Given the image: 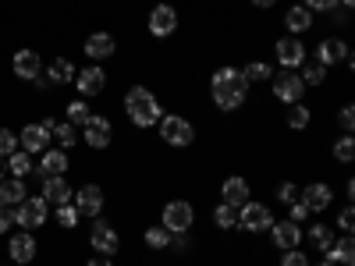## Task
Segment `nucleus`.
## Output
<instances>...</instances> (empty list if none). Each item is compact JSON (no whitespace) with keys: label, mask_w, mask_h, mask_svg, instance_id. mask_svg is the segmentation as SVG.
Here are the masks:
<instances>
[{"label":"nucleus","mask_w":355,"mask_h":266,"mask_svg":"<svg viewBox=\"0 0 355 266\" xmlns=\"http://www.w3.org/2000/svg\"><path fill=\"white\" fill-rule=\"evenodd\" d=\"M8 167H11V174H15V177H25V174H33V170H36L33 157H28L25 150H15V153L8 157Z\"/></svg>","instance_id":"obj_30"},{"label":"nucleus","mask_w":355,"mask_h":266,"mask_svg":"<svg viewBox=\"0 0 355 266\" xmlns=\"http://www.w3.org/2000/svg\"><path fill=\"white\" fill-rule=\"evenodd\" d=\"M174 28H178V11L171 4H157L150 11V33L157 39H164V36H174Z\"/></svg>","instance_id":"obj_16"},{"label":"nucleus","mask_w":355,"mask_h":266,"mask_svg":"<svg viewBox=\"0 0 355 266\" xmlns=\"http://www.w3.org/2000/svg\"><path fill=\"white\" fill-rule=\"evenodd\" d=\"M299 202L306 206L309 213H323V210H331V202H334V192H331V185H323V181H313V185L299 188Z\"/></svg>","instance_id":"obj_10"},{"label":"nucleus","mask_w":355,"mask_h":266,"mask_svg":"<svg viewBox=\"0 0 355 266\" xmlns=\"http://www.w3.org/2000/svg\"><path fill=\"white\" fill-rule=\"evenodd\" d=\"M249 4H252V8H259V11H266V8H274L277 0H249Z\"/></svg>","instance_id":"obj_49"},{"label":"nucleus","mask_w":355,"mask_h":266,"mask_svg":"<svg viewBox=\"0 0 355 266\" xmlns=\"http://www.w3.org/2000/svg\"><path fill=\"white\" fill-rule=\"evenodd\" d=\"M302 8H309V11H334L338 0H306Z\"/></svg>","instance_id":"obj_46"},{"label":"nucleus","mask_w":355,"mask_h":266,"mask_svg":"<svg viewBox=\"0 0 355 266\" xmlns=\"http://www.w3.org/2000/svg\"><path fill=\"white\" fill-rule=\"evenodd\" d=\"M220 195H224V202L227 206H234V210H239V206H245L249 202V195H252V185H249V177H227V181L220 185Z\"/></svg>","instance_id":"obj_18"},{"label":"nucleus","mask_w":355,"mask_h":266,"mask_svg":"<svg viewBox=\"0 0 355 266\" xmlns=\"http://www.w3.org/2000/svg\"><path fill=\"white\" fill-rule=\"evenodd\" d=\"M331 153H334L338 163H352V160H355V139H352V135H341V139L334 142Z\"/></svg>","instance_id":"obj_34"},{"label":"nucleus","mask_w":355,"mask_h":266,"mask_svg":"<svg viewBox=\"0 0 355 266\" xmlns=\"http://www.w3.org/2000/svg\"><path fill=\"white\" fill-rule=\"evenodd\" d=\"M43 75L50 78V85H68V82H75V64L68 57H57V61H50V68Z\"/></svg>","instance_id":"obj_25"},{"label":"nucleus","mask_w":355,"mask_h":266,"mask_svg":"<svg viewBox=\"0 0 355 266\" xmlns=\"http://www.w3.org/2000/svg\"><path fill=\"white\" fill-rule=\"evenodd\" d=\"M25 202V181L11 177V181H0V206H21Z\"/></svg>","instance_id":"obj_27"},{"label":"nucleus","mask_w":355,"mask_h":266,"mask_svg":"<svg viewBox=\"0 0 355 266\" xmlns=\"http://www.w3.org/2000/svg\"><path fill=\"white\" fill-rule=\"evenodd\" d=\"M284 25L291 28V36L309 33V28H313V11H309V8H302V4H295V8L284 15Z\"/></svg>","instance_id":"obj_26"},{"label":"nucleus","mask_w":355,"mask_h":266,"mask_svg":"<svg viewBox=\"0 0 355 266\" xmlns=\"http://www.w3.org/2000/svg\"><path fill=\"white\" fill-rule=\"evenodd\" d=\"M192 224H196V206H192V202H185V199H171V202L164 206V227H167L171 234H178V231H192Z\"/></svg>","instance_id":"obj_5"},{"label":"nucleus","mask_w":355,"mask_h":266,"mask_svg":"<svg viewBox=\"0 0 355 266\" xmlns=\"http://www.w3.org/2000/svg\"><path fill=\"white\" fill-rule=\"evenodd\" d=\"M50 139H57L68 150V145H75L78 142V128L71 125V121H64V125H53V132H50Z\"/></svg>","instance_id":"obj_35"},{"label":"nucleus","mask_w":355,"mask_h":266,"mask_svg":"<svg viewBox=\"0 0 355 266\" xmlns=\"http://www.w3.org/2000/svg\"><path fill=\"white\" fill-rule=\"evenodd\" d=\"M125 114H128V121L135 128H153L164 117V107H160V100L146 85H132L125 93Z\"/></svg>","instance_id":"obj_2"},{"label":"nucleus","mask_w":355,"mask_h":266,"mask_svg":"<svg viewBox=\"0 0 355 266\" xmlns=\"http://www.w3.org/2000/svg\"><path fill=\"white\" fill-rule=\"evenodd\" d=\"M270 238H274V249H299L302 245V227L295 220H274L270 227Z\"/></svg>","instance_id":"obj_14"},{"label":"nucleus","mask_w":355,"mask_h":266,"mask_svg":"<svg viewBox=\"0 0 355 266\" xmlns=\"http://www.w3.org/2000/svg\"><path fill=\"white\" fill-rule=\"evenodd\" d=\"M11 68H15L18 78L36 82L40 71H43V61H40V53H36V50H18V53H15V61H11Z\"/></svg>","instance_id":"obj_19"},{"label":"nucleus","mask_w":355,"mask_h":266,"mask_svg":"<svg viewBox=\"0 0 355 266\" xmlns=\"http://www.w3.org/2000/svg\"><path fill=\"white\" fill-rule=\"evenodd\" d=\"M75 85H78L82 96H100L103 89H107V71L100 64H89V68L75 71Z\"/></svg>","instance_id":"obj_12"},{"label":"nucleus","mask_w":355,"mask_h":266,"mask_svg":"<svg viewBox=\"0 0 355 266\" xmlns=\"http://www.w3.org/2000/svg\"><path fill=\"white\" fill-rule=\"evenodd\" d=\"M281 266H309V256H306L302 249H288V252L281 256Z\"/></svg>","instance_id":"obj_41"},{"label":"nucleus","mask_w":355,"mask_h":266,"mask_svg":"<svg viewBox=\"0 0 355 266\" xmlns=\"http://www.w3.org/2000/svg\"><path fill=\"white\" fill-rule=\"evenodd\" d=\"M114 50H117V43H114L110 33H93V36L85 39V53L93 57V61H107Z\"/></svg>","instance_id":"obj_23"},{"label":"nucleus","mask_w":355,"mask_h":266,"mask_svg":"<svg viewBox=\"0 0 355 266\" xmlns=\"http://www.w3.org/2000/svg\"><path fill=\"white\" fill-rule=\"evenodd\" d=\"M338 227H341L345 234H352V227H355V210H352V206H345V210L338 213Z\"/></svg>","instance_id":"obj_43"},{"label":"nucleus","mask_w":355,"mask_h":266,"mask_svg":"<svg viewBox=\"0 0 355 266\" xmlns=\"http://www.w3.org/2000/svg\"><path fill=\"white\" fill-rule=\"evenodd\" d=\"M85 266H110V259H107V256H100V259H89Z\"/></svg>","instance_id":"obj_50"},{"label":"nucleus","mask_w":355,"mask_h":266,"mask_svg":"<svg viewBox=\"0 0 355 266\" xmlns=\"http://www.w3.org/2000/svg\"><path fill=\"white\" fill-rule=\"evenodd\" d=\"M210 93H214V103L220 107V110H239L242 103H245V96H249V82L242 78V71L239 68H217L214 71V78H210Z\"/></svg>","instance_id":"obj_1"},{"label":"nucleus","mask_w":355,"mask_h":266,"mask_svg":"<svg viewBox=\"0 0 355 266\" xmlns=\"http://www.w3.org/2000/svg\"><path fill=\"white\" fill-rule=\"evenodd\" d=\"M239 227L245 234H263V231H270L274 227V213H270V206H263V202H245L239 206Z\"/></svg>","instance_id":"obj_4"},{"label":"nucleus","mask_w":355,"mask_h":266,"mask_svg":"<svg viewBox=\"0 0 355 266\" xmlns=\"http://www.w3.org/2000/svg\"><path fill=\"white\" fill-rule=\"evenodd\" d=\"M68 121L71 125H85L89 121V103L85 100H71L68 103Z\"/></svg>","instance_id":"obj_36"},{"label":"nucleus","mask_w":355,"mask_h":266,"mask_svg":"<svg viewBox=\"0 0 355 266\" xmlns=\"http://www.w3.org/2000/svg\"><path fill=\"white\" fill-rule=\"evenodd\" d=\"M64 170H68V157H64V150H43V160L36 163V174L43 177H64Z\"/></svg>","instance_id":"obj_21"},{"label":"nucleus","mask_w":355,"mask_h":266,"mask_svg":"<svg viewBox=\"0 0 355 266\" xmlns=\"http://www.w3.org/2000/svg\"><path fill=\"white\" fill-rule=\"evenodd\" d=\"M284 121H288V128H291V132H302V128H309L313 114H309V107H302V103H291Z\"/></svg>","instance_id":"obj_28"},{"label":"nucleus","mask_w":355,"mask_h":266,"mask_svg":"<svg viewBox=\"0 0 355 266\" xmlns=\"http://www.w3.org/2000/svg\"><path fill=\"white\" fill-rule=\"evenodd\" d=\"M18 145L25 153H43V150H50V132L43 125H25L18 135Z\"/></svg>","instance_id":"obj_20"},{"label":"nucleus","mask_w":355,"mask_h":266,"mask_svg":"<svg viewBox=\"0 0 355 266\" xmlns=\"http://www.w3.org/2000/svg\"><path fill=\"white\" fill-rule=\"evenodd\" d=\"M157 128H160V139H164L167 145H174V150H185V145L196 142V128H192L189 117H182V114H167V117H160Z\"/></svg>","instance_id":"obj_3"},{"label":"nucleus","mask_w":355,"mask_h":266,"mask_svg":"<svg viewBox=\"0 0 355 266\" xmlns=\"http://www.w3.org/2000/svg\"><path fill=\"white\" fill-rule=\"evenodd\" d=\"M46 217H50V210H46L43 195H36V199H28V195H25V202L18 206L15 224H18L21 231H36V227H43V224H46Z\"/></svg>","instance_id":"obj_6"},{"label":"nucleus","mask_w":355,"mask_h":266,"mask_svg":"<svg viewBox=\"0 0 355 266\" xmlns=\"http://www.w3.org/2000/svg\"><path fill=\"white\" fill-rule=\"evenodd\" d=\"M277 64L284 68V71H295V68H302L306 64V43L299 39V36H284V39H277Z\"/></svg>","instance_id":"obj_7"},{"label":"nucleus","mask_w":355,"mask_h":266,"mask_svg":"<svg viewBox=\"0 0 355 266\" xmlns=\"http://www.w3.org/2000/svg\"><path fill=\"white\" fill-rule=\"evenodd\" d=\"M302 85H323V78H327V68L323 64H306V71L299 75Z\"/></svg>","instance_id":"obj_37"},{"label":"nucleus","mask_w":355,"mask_h":266,"mask_svg":"<svg viewBox=\"0 0 355 266\" xmlns=\"http://www.w3.org/2000/svg\"><path fill=\"white\" fill-rule=\"evenodd\" d=\"M167 249H174V252H189V231L171 234V245H167Z\"/></svg>","instance_id":"obj_45"},{"label":"nucleus","mask_w":355,"mask_h":266,"mask_svg":"<svg viewBox=\"0 0 355 266\" xmlns=\"http://www.w3.org/2000/svg\"><path fill=\"white\" fill-rule=\"evenodd\" d=\"M338 121H341V132H345V135H352V128H355V110H352V107H341Z\"/></svg>","instance_id":"obj_44"},{"label":"nucleus","mask_w":355,"mask_h":266,"mask_svg":"<svg viewBox=\"0 0 355 266\" xmlns=\"http://www.w3.org/2000/svg\"><path fill=\"white\" fill-rule=\"evenodd\" d=\"M214 224H217L220 231L239 227V210H234V206H227V202H220L217 210H214Z\"/></svg>","instance_id":"obj_32"},{"label":"nucleus","mask_w":355,"mask_h":266,"mask_svg":"<svg viewBox=\"0 0 355 266\" xmlns=\"http://www.w3.org/2000/svg\"><path fill=\"white\" fill-rule=\"evenodd\" d=\"M306 217H309V210H306V206H302L299 199H295V202H291V213H288V220L299 224V220H306Z\"/></svg>","instance_id":"obj_47"},{"label":"nucleus","mask_w":355,"mask_h":266,"mask_svg":"<svg viewBox=\"0 0 355 266\" xmlns=\"http://www.w3.org/2000/svg\"><path fill=\"white\" fill-rule=\"evenodd\" d=\"M239 71H242L245 82H266V78H274V68L263 64V61H252V64H245V68H239Z\"/></svg>","instance_id":"obj_33"},{"label":"nucleus","mask_w":355,"mask_h":266,"mask_svg":"<svg viewBox=\"0 0 355 266\" xmlns=\"http://www.w3.org/2000/svg\"><path fill=\"white\" fill-rule=\"evenodd\" d=\"M309 242H313V249L327 252V249L334 245V227H327V224H313V231H309Z\"/></svg>","instance_id":"obj_29"},{"label":"nucleus","mask_w":355,"mask_h":266,"mask_svg":"<svg viewBox=\"0 0 355 266\" xmlns=\"http://www.w3.org/2000/svg\"><path fill=\"white\" fill-rule=\"evenodd\" d=\"M309 266H334L331 259H323V263H309Z\"/></svg>","instance_id":"obj_51"},{"label":"nucleus","mask_w":355,"mask_h":266,"mask_svg":"<svg viewBox=\"0 0 355 266\" xmlns=\"http://www.w3.org/2000/svg\"><path fill=\"white\" fill-rule=\"evenodd\" d=\"M71 195H75V188L64 177H46L43 181V202L46 206H64V202H71Z\"/></svg>","instance_id":"obj_22"},{"label":"nucleus","mask_w":355,"mask_h":266,"mask_svg":"<svg viewBox=\"0 0 355 266\" xmlns=\"http://www.w3.org/2000/svg\"><path fill=\"white\" fill-rule=\"evenodd\" d=\"M57 224H61V227H75V224H78V210H75L71 202L57 206Z\"/></svg>","instance_id":"obj_38"},{"label":"nucleus","mask_w":355,"mask_h":266,"mask_svg":"<svg viewBox=\"0 0 355 266\" xmlns=\"http://www.w3.org/2000/svg\"><path fill=\"white\" fill-rule=\"evenodd\" d=\"M352 61V53H348V43L345 39H323L316 46V64L323 68H331V64H348Z\"/></svg>","instance_id":"obj_15"},{"label":"nucleus","mask_w":355,"mask_h":266,"mask_svg":"<svg viewBox=\"0 0 355 266\" xmlns=\"http://www.w3.org/2000/svg\"><path fill=\"white\" fill-rule=\"evenodd\" d=\"M18 150V135L8 132V128H0V157H11Z\"/></svg>","instance_id":"obj_40"},{"label":"nucleus","mask_w":355,"mask_h":266,"mask_svg":"<svg viewBox=\"0 0 355 266\" xmlns=\"http://www.w3.org/2000/svg\"><path fill=\"white\" fill-rule=\"evenodd\" d=\"M15 217H18V206H0V234L15 227Z\"/></svg>","instance_id":"obj_42"},{"label":"nucleus","mask_w":355,"mask_h":266,"mask_svg":"<svg viewBox=\"0 0 355 266\" xmlns=\"http://www.w3.org/2000/svg\"><path fill=\"white\" fill-rule=\"evenodd\" d=\"M82 139L93 145V150H107L110 145V121L100 114H89V121L82 125Z\"/></svg>","instance_id":"obj_13"},{"label":"nucleus","mask_w":355,"mask_h":266,"mask_svg":"<svg viewBox=\"0 0 355 266\" xmlns=\"http://www.w3.org/2000/svg\"><path fill=\"white\" fill-rule=\"evenodd\" d=\"M334 21L338 25H348V8H334Z\"/></svg>","instance_id":"obj_48"},{"label":"nucleus","mask_w":355,"mask_h":266,"mask_svg":"<svg viewBox=\"0 0 355 266\" xmlns=\"http://www.w3.org/2000/svg\"><path fill=\"white\" fill-rule=\"evenodd\" d=\"M274 96L281 100V103H302V96H306V85H302V78H299V71H281L277 78H274Z\"/></svg>","instance_id":"obj_8"},{"label":"nucleus","mask_w":355,"mask_h":266,"mask_svg":"<svg viewBox=\"0 0 355 266\" xmlns=\"http://www.w3.org/2000/svg\"><path fill=\"white\" fill-rule=\"evenodd\" d=\"M15 266H18V263H15Z\"/></svg>","instance_id":"obj_53"},{"label":"nucleus","mask_w":355,"mask_h":266,"mask_svg":"<svg viewBox=\"0 0 355 266\" xmlns=\"http://www.w3.org/2000/svg\"><path fill=\"white\" fill-rule=\"evenodd\" d=\"M167 245H171V231H167L164 224H157V227H150V231H146V249L164 252Z\"/></svg>","instance_id":"obj_31"},{"label":"nucleus","mask_w":355,"mask_h":266,"mask_svg":"<svg viewBox=\"0 0 355 266\" xmlns=\"http://www.w3.org/2000/svg\"><path fill=\"white\" fill-rule=\"evenodd\" d=\"M274 195H277V202H288V206H291L295 199H299V185H295V181H281Z\"/></svg>","instance_id":"obj_39"},{"label":"nucleus","mask_w":355,"mask_h":266,"mask_svg":"<svg viewBox=\"0 0 355 266\" xmlns=\"http://www.w3.org/2000/svg\"><path fill=\"white\" fill-rule=\"evenodd\" d=\"M8 252H11V259H15L18 266L33 263V259H36V238H33V231H18V234H11Z\"/></svg>","instance_id":"obj_17"},{"label":"nucleus","mask_w":355,"mask_h":266,"mask_svg":"<svg viewBox=\"0 0 355 266\" xmlns=\"http://www.w3.org/2000/svg\"><path fill=\"white\" fill-rule=\"evenodd\" d=\"M0 181H4V163H0Z\"/></svg>","instance_id":"obj_52"},{"label":"nucleus","mask_w":355,"mask_h":266,"mask_svg":"<svg viewBox=\"0 0 355 266\" xmlns=\"http://www.w3.org/2000/svg\"><path fill=\"white\" fill-rule=\"evenodd\" d=\"M89 245H93L100 256H107V259H110L117 249H121V238H117V231H114L107 220H96V224H93V231H89Z\"/></svg>","instance_id":"obj_11"},{"label":"nucleus","mask_w":355,"mask_h":266,"mask_svg":"<svg viewBox=\"0 0 355 266\" xmlns=\"http://www.w3.org/2000/svg\"><path fill=\"white\" fill-rule=\"evenodd\" d=\"M71 206L78 210V217H100V210H103V188H100V185H82V188H75Z\"/></svg>","instance_id":"obj_9"},{"label":"nucleus","mask_w":355,"mask_h":266,"mask_svg":"<svg viewBox=\"0 0 355 266\" xmlns=\"http://www.w3.org/2000/svg\"><path fill=\"white\" fill-rule=\"evenodd\" d=\"M334 266H352L355 263V242H352V234H345V238H334V245L323 252Z\"/></svg>","instance_id":"obj_24"}]
</instances>
